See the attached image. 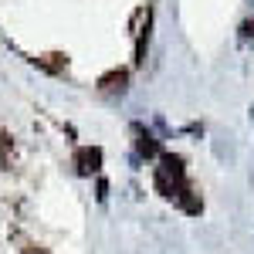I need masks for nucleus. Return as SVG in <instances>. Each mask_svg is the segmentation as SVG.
Masks as SVG:
<instances>
[{
	"mask_svg": "<svg viewBox=\"0 0 254 254\" xmlns=\"http://www.w3.org/2000/svg\"><path fill=\"white\" fill-rule=\"evenodd\" d=\"M156 190L166 200H180L187 193V170H183V159L173 153H163L156 166Z\"/></svg>",
	"mask_w": 254,
	"mask_h": 254,
	"instance_id": "nucleus-1",
	"label": "nucleus"
},
{
	"mask_svg": "<svg viewBox=\"0 0 254 254\" xmlns=\"http://www.w3.org/2000/svg\"><path fill=\"white\" fill-rule=\"evenodd\" d=\"M75 166H78L81 176H92L102 170V149L98 146H85V149H78V156H75Z\"/></svg>",
	"mask_w": 254,
	"mask_h": 254,
	"instance_id": "nucleus-2",
	"label": "nucleus"
},
{
	"mask_svg": "<svg viewBox=\"0 0 254 254\" xmlns=\"http://www.w3.org/2000/svg\"><path fill=\"white\" fill-rule=\"evenodd\" d=\"M126 78H129V75H126V71H109V75H102V78H98V88H102V92H122V88H126Z\"/></svg>",
	"mask_w": 254,
	"mask_h": 254,
	"instance_id": "nucleus-3",
	"label": "nucleus"
},
{
	"mask_svg": "<svg viewBox=\"0 0 254 254\" xmlns=\"http://www.w3.org/2000/svg\"><path fill=\"white\" fill-rule=\"evenodd\" d=\"M139 153L142 156H159V146L153 136H139Z\"/></svg>",
	"mask_w": 254,
	"mask_h": 254,
	"instance_id": "nucleus-4",
	"label": "nucleus"
}]
</instances>
